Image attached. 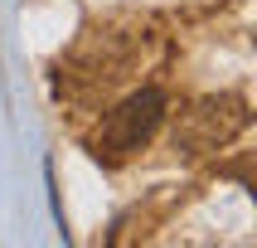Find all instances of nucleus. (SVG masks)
<instances>
[{
	"instance_id": "f257e3e1",
	"label": "nucleus",
	"mask_w": 257,
	"mask_h": 248,
	"mask_svg": "<svg viewBox=\"0 0 257 248\" xmlns=\"http://www.w3.org/2000/svg\"><path fill=\"white\" fill-rule=\"evenodd\" d=\"M165 122V93L160 88H141L102 117V127L92 131V156L97 160H126L141 141H151V131Z\"/></svg>"
},
{
	"instance_id": "f03ea898",
	"label": "nucleus",
	"mask_w": 257,
	"mask_h": 248,
	"mask_svg": "<svg viewBox=\"0 0 257 248\" xmlns=\"http://www.w3.org/2000/svg\"><path fill=\"white\" fill-rule=\"evenodd\" d=\"M247 127V102L238 93H223V98H204L194 102L175 131V146H185V151H218V146H228L238 131Z\"/></svg>"
}]
</instances>
